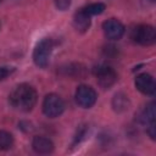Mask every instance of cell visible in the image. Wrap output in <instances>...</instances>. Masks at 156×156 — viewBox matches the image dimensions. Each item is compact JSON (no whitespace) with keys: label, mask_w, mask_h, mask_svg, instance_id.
Returning <instances> with one entry per match:
<instances>
[{"label":"cell","mask_w":156,"mask_h":156,"mask_svg":"<svg viewBox=\"0 0 156 156\" xmlns=\"http://www.w3.org/2000/svg\"><path fill=\"white\" fill-rule=\"evenodd\" d=\"M147 134L150 135L151 139H155L156 138V132H155V122L147 124Z\"/></svg>","instance_id":"cell-17"},{"label":"cell","mask_w":156,"mask_h":156,"mask_svg":"<svg viewBox=\"0 0 156 156\" xmlns=\"http://www.w3.org/2000/svg\"><path fill=\"white\" fill-rule=\"evenodd\" d=\"M54 49V43L50 38H44L41 39L33 51V61L38 67H46L50 60V55Z\"/></svg>","instance_id":"cell-2"},{"label":"cell","mask_w":156,"mask_h":156,"mask_svg":"<svg viewBox=\"0 0 156 156\" xmlns=\"http://www.w3.org/2000/svg\"><path fill=\"white\" fill-rule=\"evenodd\" d=\"M12 144H13V136L6 130H0V151L10 149Z\"/></svg>","instance_id":"cell-13"},{"label":"cell","mask_w":156,"mask_h":156,"mask_svg":"<svg viewBox=\"0 0 156 156\" xmlns=\"http://www.w3.org/2000/svg\"><path fill=\"white\" fill-rule=\"evenodd\" d=\"M139 121L144 124H150L152 122H155V104L154 102H150L139 115Z\"/></svg>","instance_id":"cell-11"},{"label":"cell","mask_w":156,"mask_h":156,"mask_svg":"<svg viewBox=\"0 0 156 156\" xmlns=\"http://www.w3.org/2000/svg\"><path fill=\"white\" fill-rule=\"evenodd\" d=\"M83 10L91 17V16H94V15H100V13H102L104 10H105V5L101 4V2H95V4H90V5L85 6Z\"/></svg>","instance_id":"cell-14"},{"label":"cell","mask_w":156,"mask_h":156,"mask_svg":"<svg viewBox=\"0 0 156 156\" xmlns=\"http://www.w3.org/2000/svg\"><path fill=\"white\" fill-rule=\"evenodd\" d=\"M73 26L79 32H85L90 27V16L82 9L74 13L73 17Z\"/></svg>","instance_id":"cell-10"},{"label":"cell","mask_w":156,"mask_h":156,"mask_svg":"<svg viewBox=\"0 0 156 156\" xmlns=\"http://www.w3.org/2000/svg\"><path fill=\"white\" fill-rule=\"evenodd\" d=\"M96 91L89 85H79L76 90V101L83 108H90L96 101Z\"/></svg>","instance_id":"cell-6"},{"label":"cell","mask_w":156,"mask_h":156,"mask_svg":"<svg viewBox=\"0 0 156 156\" xmlns=\"http://www.w3.org/2000/svg\"><path fill=\"white\" fill-rule=\"evenodd\" d=\"M13 71H15L13 67H7V66H5V67H0V80L5 79L6 77H9Z\"/></svg>","instance_id":"cell-16"},{"label":"cell","mask_w":156,"mask_h":156,"mask_svg":"<svg viewBox=\"0 0 156 156\" xmlns=\"http://www.w3.org/2000/svg\"><path fill=\"white\" fill-rule=\"evenodd\" d=\"M12 107L21 111H30L37 102V91L29 84H20L13 88L9 96Z\"/></svg>","instance_id":"cell-1"},{"label":"cell","mask_w":156,"mask_h":156,"mask_svg":"<svg viewBox=\"0 0 156 156\" xmlns=\"http://www.w3.org/2000/svg\"><path fill=\"white\" fill-rule=\"evenodd\" d=\"M130 38L133 41L140 45H152L156 40V32L155 28L150 24H139L134 27L130 32Z\"/></svg>","instance_id":"cell-3"},{"label":"cell","mask_w":156,"mask_h":156,"mask_svg":"<svg viewBox=\"0 0 156 156\" xmlns=\"http://www.w3.org/2000/svg\"><path fill=\"white\" fill-rule=\"evenodd\" d=\"M33 150L38 154H50L54 150V144L52 141L46 138V136H34L32 141Z\"/></svg>","instance_id":"cell-9"},{"label":"cell","mask_w":156,"mask_h":156,"mask_svg":"<svg viewBox=\"0 0 156 156\" xmlns=\"http://www.w3.org/2000/svg\"><path fill=\"white\" fill-rule=\"evenodd\" d=\"M135 87L144 95H154L155 90H156L155 80L147 73H141V74L136 76V78H135Z\"/></svg>","instance_id":"cell-8"},{"label":"cell","mask_w":156,"mask_h":156,"mask_svg":"<svg viewBox=\"0 0 156 156\" xmlns=\"http://www.w3.org/2000/svg\"><path fill=\"white\" fill-rule=\"evenodd\" d=\"M112 105L116 111H124L128 108V99L123 94H116L113 98Z\"/></svg>","instance_id":"cell-12"},{"label":"cell","mask_w":156,"mask_h":156,"mask_svg":"<svg viewBox=\"0 0 156 156\" xmlns=\"http://www.w3.org/2000/svg\"><path fill=\"white\" fill-rule=\"evenodd\" d=\"M55 5H56V7H57L58 10L65 11V10H67V9L69 7L71 0H55Z\"/></svg>","instance_id":"cell-15"},{"label":"cell","mask_w":156,"mask_h":156,"mask_svg":"<svg viewBox=\"0 0 156 156\" xmlns=\"http://www.w3.org/2000/svg\"><path fill=\"white\" fill-rule=\"evenodd\" d=\"M149 1H151V2H154V1H155V0H149Z\"/></svg>","instance_id":"cell-18"},{"label":"cell","mask_w":156,"mask_h":156,"mask_svg":"<svg viewBox=\"0 0 156 156\" xmlns=\"http://www.w3.org/2000/svg\"><path fill=\"white\" fill-rule=\"evenodd\" d=\"M102 30L107 39L118 40L124 34V26L116 18H110L102 23Z\"/></svg>","instance_id":"cell-7"},{"label":"cell","mask_w":156,"mask_h":156,"mask_svg":"<svg viewBox=\"0 0 156 156\" xmlns=\"http://www.w3.org/2000/svg\"><path fill=\"white\" fill-rule=\"evenodd\" d=\"M65 110V102L57 94H48L43 101V112L49 118L58 117Z\"/></svg>","instance_id":"cell-4"},{"label":"cell","mask_w":156,"mask_h":156,"mask_svg":"<svg viewBox=\"0 0 156 156\" xmlns=\"http://www.w3.org/2000/svg\"><path fill=\"white\" fill-rule=\"evenodd\" d=\"M93 73L96 77L99 85L104 89H108L117 80V73L115 72V69L112 67H110L107 65H99V66L94 67Z\"/></svg>","instance_id":"cell-5"}]
</instances>
